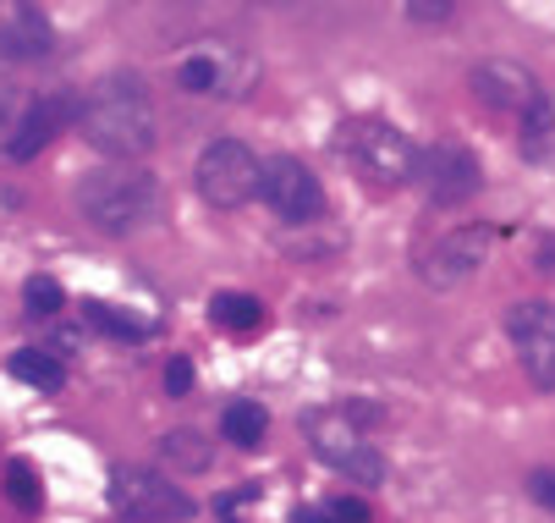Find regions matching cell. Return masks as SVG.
<instances>
[{
    "instance_id": "1",
    "label": "cell",
    "mask_w": 555,
    "mask_h": 523,
    "mask_svg": "<svg viewBox=\"0 0 555 523\" xmlns=\"http://www.w3.org/2000/svg\"><path fill=\"white\" fill-rule=\"evenodd\" d=\"M77 127L83 138L111 161H143L154 138H160V116H154L149 89L132 78V72H111L83 94V111H77Z\"/></svg>"
},
{
    "instance_id": "2",
    "label": "cell",
    "mask_w": 555,
    "mask_h": 523,
    "mask_svg": "<svg viewBox=\"0 0 555 523\" xmlns=\"http://www.w3.org/2000/svg\"><path fill=\"white\" fill-rule=\"evenodd\" d=\"M77 209H83V220L94 232L132 238L160 215V182H154L143 166H105L77 188Z\"/></svg>"
},
{
    "instance_id": "3",
    "label": "cell",
    "mask_w": 555,
    "mask_h": 523,
    "mask_svg": "<svg viewBox=\"0 0 555 523\" xmlns=\"http://www.w3.org/2000/svg\"><path fill=\"white\" fill-rule=\"evenodd\" d=\"M341 155L352 161V171L369 182V188H408L418 182V143L402 132V127H390L379 116H352L341 127Z\"/></svg>"
},
{
    "instance_id": "4",
    "label": "cell",
    "mask_w": 555,
    "mask_h": 523,
    "mask_svg": "<svg viewBox=\"0 0 555 523\" xmlns=\"http://www.w3.org/2000/svg\"><path fill=\"white\" fill-rule=\"evenodd\" d=\"M302 435H308V446L320 452L331 469H341V474H352L358 485H385V452L363 435V424H352L341 408H313V413H302Z\"/></svg>"
},
{
    "instance_id": "5",
    "label": "cell",
    "mask_w": 555,
    "mask_h": 523,
    "mask_svg": "<svg viewBox=\"0 0 555 523\" xmlns=\"http://www.w3.org/2000/svg\"><path fill=\"white\" fill-rule=\"evenodd\" d=\"M111 507L121 523H188L198 501L154 469H111Z\"/></svg>"
},
{
    "instance_id": "6",
    "label": "cell",
    "mask_w": 555,
    "mask_h": 523,
    "mask_svg": "<svg viewBox=\"0 0 555 523\" xmlns=\"http://www.w3.org/2000/svg\"><path fill=\"white\" fill-rule=\"evenodd\" d=\"M259 155L243 143V138H215L198 166H193V182L204 193V204L215 209H243L248 199H259Z\"/></svg>"
},
{
    "instance_id": "7",
    "label": "cell",
    "mask_w": 555,
    "mask_h": 523,
    "mask_svg": "<svg viewBox=\"0 0 555 523\" xmlns=\"http://www.w3.org/2000/svg\"><path fill=\"white\" fill-rule=\"evenodd\" d=\"M254 78H259V61L243 55V50H231V44H198V50H188L177 61V89H188V94L236 100V94L254 89Z\"/></svg>"
},
{
    "instance_id": "8",
    "label": "cell",
    "mask_w": 555,
    "mask_h": 523,
    "mask_svg": "<svg viewBox=\"0 0 555 523\" xmlns=\"http://www.w3.org/2000/svg\"><path fill=\"white\" fill-rule=\"evenodd\" d=\"M259 199H264L281 220H292V227H308V220L325 215V188H320V177H313L302 161H292V155H270V161L259 166Z\"/></svg>"
},
{
    "instance_id": "9",
    "label": "cell",
    "mask_w": 555,
    "mask_h": 523,
    "mask_svg": "<svg viewBox=\"0 0 555 523\" xmlns=\"http://www.w3.org/2000/svg\"><path fill=\"white\" fill-rule=\"evenodd\" d=\"M490 248H495V232L490 227H451L446 238H435L418 254V276L429 286H462V281H473V276L490 265Z\"/></svg>"
},
{
    "instance_id": "10",
    "label": "cell",
    "mask_w": 555,
    "mask_h": 523,
    "mask_svg": "<svg viewBox=\"0 0 555 523\" xmlns=\"http://www.w3.org/2000/svg\"><path fill=\"white\" fill-rule=\"evenodd\" d=\"M506 336L517 347V363L528 369V381L555 392V304H539V297L512 304L506 309Z\"/></svg>"
},
{
    "instance_id": "11",
    "label": "cell",
    "mask_w": 555,
    "mask_h": 523,
    "mask_svg": "<svg viewBox=\"0 0 555 523\" xmlns=\"http://www.w3.org/2000/svg\"><path fill=\"white\" fill-rule=\"evenodd\" d=\"M77 111H83V100H72V94H39V100H28V105L7 122V132H0V155H7V161H34V155H44V149L55 143V132H61L66 122H77Z\"/></svg>"
},
{
    "instance_id": "12",
    "label": "cell",
    "mask_w": 555,
    "mask_h": 523,
    "mask_svg": "<svg viewBox=\"0 0 555 523\" xmlns=\"http://www.w3.org/2000/svg\"><path fill=\"white\" fill-rule=\"evenodd\" d=\"M418 182H424L429 204H462V199L479 193L485 171H479V161H473V149L435 143V149H424V161H418Z\"/></svg>"
},
{
    "instance_id": "13",
    "label": "cell",
    "mask_w": 555,
    "mask_h": 523,
    "mask_svg": "<svg viewBox=\"0 0 555 523\" xmlns=\"http://www.w3.org/2000/svg\"><path fill=\"white\" fill-rule=\"evenodd\" d=\"M473 94H479L485 105H495V111H517V116H528L544 94H539V78L528 66H517V61H479L473 66Z\"/></svg>"
},
{
    "instance_id": "14",
    "label": "cell",
    "mask_w": 555,
    "mask_h": 523,
    "mask_svg": "<svg viewBox=\"0 0 555 523\" xmlns=\"http://www.w3.org/2000/svg\"><path fill=\"white\" fill-rule=\"evenodd\" d=\"M55 28L34 0H0V55L7 61H39L50 55Z\"/></svg>"
},
{
    "instance_id": "15",
    "label": "cell",
    "mask_w": 555,
    "mask_h": 523,
    "mask_svg": "<svg viewBox=\"0 0 555 523\" xmlns=\"http://www.w3.org/2000/svg\"><path fill=\"white\" fill-rule=\"evenodd\" d=\"M220 435H225L231 446H243V452H259L264 435H270V413H264V403L236 397V403L220 413Z\"/></svg>"
},
{
    "instance_id": "16",
    "label": "cell",
    "mask_w": 555,
    "mask_h": 523,
    "mask_svg": "<svg viewBox=\"0 0 555 523\" xmlns=\"http://www.w3.org/2000/svg\"><path fill=\"white\" fill-rule=\"evenodd\" d=\"M83 326H94V331H105L116 342H149L154 336V320H143L132 309H116V304H105V297H89L83 304Z\"/></svg>"
},
{
    "instance_id": "17",
    "label": "cell",
    "mask_w": 555,
    "mask_h": 523,
    "mask_svg": "<svg viewBox=\"0 0 555 523\" xmlns=\"http://www.w3.org/2000/svg\"><path fill=\"white\" fill-rule=\"evenodd\" d=\"M160 458H166L177 474H204L209 458H215V446H209L204 430H171V435H160Z\"/></svg>"
},
{
    "instance_id": "18",
    "label": "cell",
    "mask_w": 555,
    "mask_h": 523,
    "mask_svg": "<svg viewBox=\"0 0 555 523\" xmlns=\"http://www.w3.org/2000/svg\"><path fill=\"white\" fill-rule=\"evenodd\" d=\"M12 375L28 381L34 392H61L66 386V363L55 353H44V347H17L12 353Z\"/></svg>"
},
{
    "instance_id": "19",
    "label": "cell",
    "mask_w": 555,
    "mask_h": 523,
    "mask_svg": "<svg viewBox=\"0 0 555 523\" xmlns=\"http://www.w3.org/2000/svg\"><path fill=\"white\" fill-rule=\"evenodd\" d=\"M209 320L225 331H259L264 326V304L254 292H215L209 297Z\"/></svg>"
},
{
    "instance_id": "20",
    "label": "cell",
    "mask_w": 555,
    "mask_h": 523,
    "mask_svg": "<svg viewBox=\"0 0 555 523\" xmlns=\"http://www.w3.org/2000/svg\"><path fill=\"white\" fill-rule=\"evenodd\" d=\"M522 155L533 166H550L555 171V105L539 100L528 116H522Z\"/></svg>"
},
{
    "instance_id": "21",
    "label": "cell",
    "mask_w": 555,
    "mask_h": 523,
    "mask_svg": "<svg viewBox=\"0 0 555 523\" xmlns=\"http://www.w3.org/2000/svg\"><path fill=\"white\" fill-rule=\"evenodd\" d=\"M0 485H7V496H12V501H17L23 512H39L44 490H39V474H34V463L12 458V463H7V474H0Z\"/></svg>"
},
{
    "instance_id": "22",
    "label": "cell",
    "mask_w": 555,
    "mask_h": 523,
    "mask_svg": "<svg viewBox=\"0 0 555 523\" xmlns=\"http://www.w3.org/2000/svg\"><path fill=\"white\" fill-rule=\"evenodd\" d=\"M23 304H28V315H55V309L66 304V292H61V281H55V276H28Z\"/></svg>"
},
{
    "instance_id": "23",
    "label": "cell",
    "mask_w": 555,
    "mask_h": 523,
    "mask_svg": "<svg viewBox=\"0 0 555 523\" xmlns=\"http://www.w3.org/2000/svg\"><path fill=\"white\" fill-rule=\"evenodd\" d=\"M331 518H336V523H374V512H369L363 496H336V501H331Z\"/></svg>"
},
{
    "instance_id": "24",
    "label": "cell",
    "mask_w": 555,
    "mask_h": 523,
    "mask_svg": "<svg viewBox=\"0 0 555 523\" xmlns=\"http://www.w3.org/2000/svg\"><path fill=\"white\" fill-rule=\"evenodd\" d=\"M166 392H171V397H188V392H193V363H188V358H171V363H166Z\"/></svg>"
},
{
    "instance_id": "25",
    "label": "cell",
    "mask_w": 555,
    "mask_h": 523,
    "mask_svg": "<svg viewBox=\"0 0 555 523\" xmlns=\"http://www.w3.org/2000/svg\"><path fill=\"white\" fill-rule=\"evenodd\" d=\"M528 496L555 512V469H533V474H528Z\"/></svg>"
},
{
    "instance_id": "26",
    "label": "cell",
    "mask_w": 555,
    "mask_h": 523,
    "mask_svg": "<svg viewBox=\"0 0 555 523\" xmlns=\"http://www.w3.org/2000/svg\"><path fill=\"white\" fill-rule=\"evenodd\" d=\"M12 105H17V84H12V72H7V66H0V127H7V122L17 116Z\"/></svg>"
},
{
    "instance_id": "27",
    "label": "cell",
    "mask_w": 555,
    "mask_h": 523,
    "mask_svg": "<svg viewBox=\"0 0 555 523\" xmlns=\"http://www.w3.org/2000/svg\"><path fill=\"white\" fill-rule=\"evenodd\" d=\"M408 17L413 23H451V7H446V0H440V7H435V0H424V7H408Z\"/></svg>"
},
{
    "instance_id": "28",
    "label": "cell",
    "mask_w": 555,
    "mask_h": 523,
    "mask_svg": "<svg viewBox=\"0 0 555 523\" xmlns=\"http://www.w3.org/2000/svg\"><path fill=\"white\" fill-rule=\"evenodd\" d=\"M292 523H331V518H325V512H313V507H297Z\"/></svg>"
},
{
    "instance_id": "29",
    "label": "cell",
    "mask_w": 555,
    "mask_h": 523,
    "mask_svg": "<svg viewBox=\"0 0 555 523\" xmlns=\"http://www.w3.org/2000/svg\"><path fill=\"white\" fill-rule=\"evenodd\" d=\"M550 254H555V243H550Z\"/></svg>"
}]
</instances>
